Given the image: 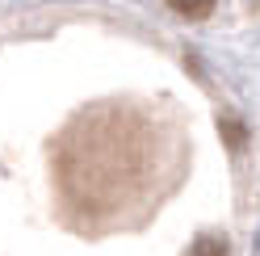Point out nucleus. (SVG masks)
Here are the masks:
<instances>
[{
  "label": "nucleus",
  "instance_id": "f257e3e1",
  "mask_svg": "<svg viewBox=\"0 0 260 256\" xmlns=\"http://www.w3.org/2000/svg\"><path fill=\"white\" fill-rule=\"evenodd\" d=\"M218 131H222V143H226L231 151H243V147H248V131H243V122L222 118V122H218Z\"/></svg>",
  "mask_w": 260,
  "mask_h": 256
},
{
  "label": "nucleus",
  "instance_id": "7ed1b4c3",
  "mask_svg": "<svg viewBox=\"0 0 260 256\" xmlns=\"http://www.w3.org/2000/svg\"><path fill=\"white\" fill-rule=\"evenodd\" d=\"M193 252H226V244H222V239L202 235V239H193Z\"/></svg>",
  "mask_w": 260,
  "mask_h": 256
},
{
  "label": "nucleus",
  "instance_id": "f03ea898",
  "mask_svg": "<svg viewBox=\"0 0 260 256\" xmlns=\"http://www.w3.org/2000/svg\"><path fill=\"white\" fill-rule=\"evenodd\" d=\"M168 5L181 13V17H189V21H202V17H210V9H214V0H168Z\"/></svg>",
  "mask_w": 260,
  "mask_h": 256
}]
</instances>
